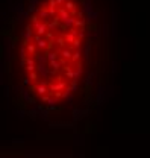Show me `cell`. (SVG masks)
<instances>
[{"label":"cell","instance_id":"obj_1","mask_svg":"<svg viewBox=\"0 0 150 158\" xmlns=\"http://www.w3.org/2000/svg\"><path fill=\"white\" fill-rule=\"evenodd\" d=\"M49 32V26L46 21H41L38 26L35 28V35H40V37H46V34Z\"/></svg>","mask_w":150,"mask_h":158},{"label":"cell","instance_id":"obj_2","mask_svg":"<svg viewBox=\"0 0 150 158\" xmlns=\"http://www.w3.org/2000/svg\"><path fill=\"white\" fill-rule=\"evenodd\" d=\"M58 17L61 18V21H67L71 15H70V12H68L64 6H61V8L58 9Z\"/></svg>","mask_w":150,"mask_h":158},{"label":"cell","instance_id":"obj_3","mask_svg":"<svg viewBox=\"0 0 150 158\" xmlns=\"http://www.w3.org/2000/svg\"><path fill=\"white\" fill-rule=\"evenodd\" d=\"M64 35H65V40H67V43H68V44H73L74 41H76V38H78L76 35H74V34H71V32H68V34H64Z\"/></svg>","mask_w":150,"mask_h":158},{"label":"cell","instance_id":"obj_4","mask_svg":"<svg viewBox=\"0 0 150 158\" xmlns=\"http://www.w3.org/2000/svg\"><path fill=\"white\" fill-rule=\"evenodd\" d=\"M44 38L47 40L49 43H55V32H53V31H49V32L46 34V37H44Z\"/></svg>","mask_w":150,"mask_h":158},{"label":"cell","instance_id":"obj_5","mask_svg":"<svg viewBox=\"0 0 150 158\" xmlns=\"http://www.w3.org/2000/svg\"><path fill=\"white\" fill-rule=\"evenodd\" d=\"M86 28H88V31L96 32V31H97V24H96V23H88V26H86Z\"/></svg>","mask_w":150,"mask_h":158}]
</instances>
